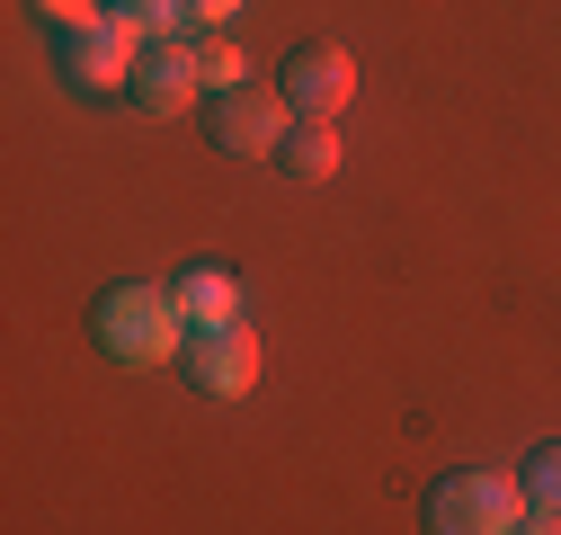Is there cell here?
I'll use <instances>...</instances> for the list:
<instances>
[{
	"label": "cell",
	"instance_id": "6da1fadb",
	"mask_svg": "<svg viewBox=\"0 0 561 535\" xmlns=\"http://www.w3.org/2000/svg\"><path fill=\"white\" fill-rule=\"evenodd\" d=\"M90 340H99V357H116V366H161V357L187 349V321H179L170 286H107V295L90 304Z\"/></svg>",
	"mask_w": 561,
	"mask_h": 535
},
{
	"label": "cell",
	"instance_id": "7a4b0ae2",
	"mask_svg": "<svg viewBox=\"0 0 561 535\" xmlns=\"http://www.w3.org/2000/svg\"><path fill=\"white\" fill-rule=\"evenodd\" d=\"M517 517H526L517 474H481V464H463V474H437L428 500H419V526H428V535H508Z\"/></svg>",
	"mask_w": 561,
	"mask_h": 535
},
{
	"label": "cell",
	"instance_id": "3957f363",
	"mask_svg": "<svg viewBox=\"0 0 561 535\" xmlns=\"http://www.w3.org/2000/svg\"><path fill=\"white\" fill-rule=\"evenodd\" d=\"M286 90L267 81H232V90H205V134H215L224 152L241 161H276V144H286Z\"/></svg>",
	"mask_w": 561,
	"mask_h": 535
},
{
	"label": "cell",
	"instance_id": "277c9868",
	"mask_svg": "<svg viewBox=\"0 0 561 535\" xmlns=\"http://www.w3.org/2000/svg\"><path fill=\"white\" fill-rule=\"evenodd\" d=\"M134 54H144V36H134V27L90 19V27H72V36H54V72H62V90L107 99V90L134 81Z\"/></svg>",
	"mask_w": 561,
	"mask_h": 535
},
{
	"label": "cell",
	"instance_id": "5b68a950",
	"mask_svg": "<svg viewBox=\"0 0 561 535\" xmlns=\"http://www.w3.org/2000/svg\"><path fill=\"white\" fill-rule=\"evenodd\" d=\"M276 90H286V107H295L304 125H339V116H347V99H357V62H347V45L312 36V45H295V54H286Z\"/></svg>",
	"mask_w": 561,
	"mask_h": 535
},
{
	"label": "cell",
	"instance_id": "8992f818",
	"mask_svg": "<svg viewBox=\"0 0 561 535\" xmlns=\"http://www.w3.org/2000/svg\"><path fill=\"white\" fill-rule=\"evenodd\" d=\"M179 375L196 392H215V401H241L250 375H259V340H250V321H224V330H187V349H179Z\"/></svg>",
	"mask_w": 561,
	"mask_h": 535
},
{
	"label": "cell",
	"instance_id": "52a82bcc",
	"mask_svg": "<svg viewBox=\"0 0 561 535\" xmlns=\"http://www.w3.org/2000/svg\"><path fill=\"white\" fill-rule=\"evenodd\" d=\"M196 90H205V72H196V36H152L144 54H134L125 99L144 107V116H179V107H196Z\"/></svg>",
	"mask_w": 561,
	"mask_h": 535
},
{
	"label": "cell",
	"instance_id": "ba28073f",
	"mask_svg": "<svg viewBox=\"0 0 561 535\" xmlns=\"http://www.w3.org/2000/svg\"><path fill=\"white\" fill-rule=\"evenodd\" d=\"M170 304H179V321H187V330H224V321H241V286L224 277L215 259H196V268H179V286H170Z\"/></svg>",
	"mask_w": 561,
	"mask_h": 535
},
{
	"label": "cell",
	"instance_id": "9c48e42d",
	"mask_svg": "<svg viewBox=\"0 0 561 535\" xmlns=\"http://www.w3.org/2000/svg\"><path fill=\"white\" fill-rule=\"evenodd\" d=\"M276 170L304 179V187H321V179L339 170V125H286V144H276Z\"/></svg>",
	"mask_w": 561,
	"mask_h": 535
},
{
	"label": "cell",
	"instance_id": "30bf717a",
	"mask_svg": "<svg viewBox=\"0 0 561 535\" xmlns=\"http://www.w3.org/2000/svg\"><path fill=\"white\" fill-rule=\"evenodd\" d=\"M107 19L116 27H134V36H196V10H187V0H107Z\"/></svg>",
	"mask_w": 561,
	"mask_h": 535
},
{
	"label": "cell",
	"instance_id": "8fae6325",
	"mask_svg": "<svg viewBox=\"0 0 561 535\" xmlns=\"http://www.w3.org/2000/svg\"><path fill=\"white\" fill-rule=\"evenodd\" d=\"M517 491H526V509H552V517H561V437L526 446V464H517Z\"/></svg>",
	"mask_w": 561,
	"mask_h": 535
},
{
	"label": "cell",
	"instance_id": "7c38bea8",
	"mask_svg": "<svg viewBox=\"0 0 561 535\" xmlns=\"http://www.w3.org/2000/svg\"><path fill=\"white\" fill-rule=\"evenodd\" d=\"M27 10H36V27H45V36H72V27L107 19V0H27Z\"/></svg>",
	"mask_w": 561,
	"mask_h": 535
},
{
	"label": "cell",
	"instance_id": "4fadbf2b",
	"mask_svg": "<svg viewBox=\"0 0 561 535\" xmlns=\"http://www.w3.org/2000/svg\"><path fill=\"white\" fill-rule=\"evenodd\" d=\"M196 72H205V90L250 81V72H241V45H224V36H196Z\"/></svg>",
	"mask_w": 561,
	"mask_h": 535
},
{
	"label": "cell",
	"instance_id": "5bb4252c",
	"mask_svg": "<svg viewBox=\"0 0 561 535\" xmlns=\"http://www.w3.org/2000/svg\"><path fill=\"white\" fill-rule=\"evenodd\" d=\"M508 535H561V517H552V509H526V517H517Z\"/></svg>",
	"mask_w": 561,
	"mask_h": 535
},
{
	"label": "cell",
	"instance_id": "9a60e30c",
	"mask_svg": "<svg viewBox=\"0 0 561 535\" xmlns=\"http://www.w3.org/2000/svg\"><path fill=\"white\" fill-rule=\"evenodd\" d=\"M187 10H196V27H205V19H232L241 0H187Z\"/></svg>",
	"mask_w": 561,
	"mask_h": 535
}]
</instances>
